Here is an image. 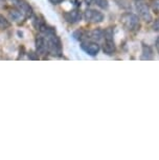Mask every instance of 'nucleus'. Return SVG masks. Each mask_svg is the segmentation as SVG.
<instances>
[{"mask_svg":"<svg viewBox=\"0 0 159 160\" xmlns=\"http://www.w3.org/2000/svg\"><path fill=\"white\" fill-rule=\"evenodd\" d=\"M90 37H91L93 40H101L102 38L104 37V32L101 31V29H94V31L91 32V34H90Z\"/></svg>","mask_w":159,"mask_h":160,"instance_id":"9b49d317","label":"nucleus"},{"mask_svg":"<svg viewBox=\"0 0 159 160\" xmlns=\"http://www.w3.org/2000/svg\"><path fill=\"white\" fill-rule=\"evenodd\" d=\"M155 46H156V49L159 52V37L157 38V40H156V43H155Z\"/></svg>","mask_w":159,"mask_h":160,"instance_id":"a211bd4d","label":"nucleus"},{"mask_svg":"<svg viewBox=\"0 0 159 160\" xmlns=\"http://www.w3.org/2000/svg\"><path fill=\"white\" fill-rule=\"evenodd\" d=\"M153 29L156 32H159V19L155 21V23L153 24Z\"/></svg>","mask_w":159,"mask_h":160,"instance_id":"4468645a","label":"nucleus"},{"mask_svg":"<svg viewBox=\"0 0 159 160\" xmlns=\"http://www.w3.org/2000/svg\"><path fill=\"white\" fill-rule=\"evenodd\" d=\"M47 36V45L48 51L53 56H61L62 53V44L60 39L57 37L56 34H50Z\"/></svg>","mask_w":159,"mask_h":160,"instance_id":"f257e3e1","label":"nucleus"},{"mask_svg":"<svg viewBox=\"0 0 159 160\" xmlns=\"http://www.w3.org/2000/svg\"><path fill=\"white\" fill-rule=\"evenodd\" d=\"M64 17H65L66 21H68L69 23H76L77 21L81 20L82 15H81V13L77 10H73V11L68 12V13H65Z\"/></svg>","mask_w":159,"mask_h":160,"instance_id":"6e6552de","label":"nucleus"},{"mask_svg":"<svg viewBox=\"0 0 159 160\" xmlns=\"http://www.w3.org/2000/svg\"><path fill=\"white\" fill-rule=\"evenodd\" d=\"M153 58V50L150 46H147V45H143L142 47V60H151Z\"/></svg>","mask_w":159,"mask_h":160,"instance_id":"9d476101","label":"nucleus"},{"mask_svg":"<svg viewBox=\"0 0 159 160\" xmlns=\"http://www.w3.org/2000/svg\"><path fill=\"white\" fill-rule=\"evenodd\" d=\"M28 58H29V59H32V60H38V59H39V57H38V55H37V56H34V52H29Z\"/></svg>","mask_w":159,"mask_h":160,"instance_id":"dca6fc26","label":"nucleus"},{"mask_svg":"<svg viewBox=\"0 0 159 160\" xmlns=\"http://www.w3.org/2000/svg\"><path fill=\"white\" fill-rule=\"evenodd\" d=\"M50 2H52V4H59V3H61V2H63L64 0H49Z\"/></svg>","mask_w":159,"mask_h":160,"instance_id":"f3484780","label":"nucleus"},{"mask_svg":"<svg viewBox=\"0 0 159 160\" xmlns=\"http://www.w3.org/2000/svg\"><path fill=\"white\" fill-rule=\"evenodd\" d=\"M153 8H154L155 11L159 12V0H155V1L153 2Z\"/></svg>","mask_w":159,"mask_h":160,"instance_id":"2eb2a0df","label":"nucleus"},{"mask_svg":"<svg viewBox=\"0 0 159 160\" xmlns=\"http://www.w3.org/2000/svg\"><path fill=\"white\" fill-rule=\"evenodd\" d=\"M85 19L89 22H102L104 20V15L98 11L95 10H87L85 12V15H84Z\"/></svg>","mask_w":159,"mask_h":160,"instance_id":"20e7f679","label":"nucleus"},{"mask_svg":"<svg viewBox=\"0 0 159 160\" xmlns=\"http://www.w3.org/2000/svg\"><path fill=\"white\" fill-rule=\"evenodd\" d=\"M36 49L38 55H45L46 51H48L47 40H45V38L42 36H37L36 38Z\"/></svg>","mask_w":159,"mask_h":160,"instance_id":"39448f33","label":"nucleus"},{"mask_svg":"<svg viewBox=\"0 0 159 160\" xmlns=\"http://www.w3.org/2000/svg\"><path fill=\"white\" fill-rule=\"evenodd\" d=\"M122 22L128 31H133L138 26V17L131 13L125 14L122 17Z\"/></svg>","mask_w":159,"mask_h":160,"instance_id":"f03ea898","label":"nucleus"},{"mask_svg":"<svg viewBox=\"0 0 159 160\" xmlns=\"http://www.w3.org/2000/svg\"><path fill=\"white\" fill-rule=\"evenodd\" d=\"M8 26H10V22H8V20L3 16H0V28L4 29V28H7Z\"/></svg>","mask_w":159,"mask_h":160,"instance_id":"f8f14e48","label":"nucleus"},{"mask_svg":"<svg viewBox=\"0 0 159 160\" xmlns=\"http://www.w3.org/2000/svg\"><path fill=\"white\" fill-rule=\"evenodd\" d=\"M103 50H104V52L108 56L114 55L116 47H115V44H114L113 39H106V40H105L104 44H103Z\"/></svg>","mask_w":159,"mask_h":160,"instance_id":"0eeeda50","label":"nucleus"},{"mask_svg":"<svg viewBox=\"0 0 159 160\" xmlns=\"http://www.w3.org/2000/svg\"><path fill=\"white\" fill-rule=\"evenodd\" d=\"M93 2L101 8H107L108 5H109L108 4V0H93Z\"/></svg>","mask_w":159,"mask_h":160,"instance_id":"ddd939ff","label":"nucleus"},{"mask_svg":"<svg viewBox=\"0 0 159 160\" xmlns=\"http://www.w3.org/2000/svg\"><path fill=\"white\" fill-rule=\"evenodd\" d=\"M10 16H11L12 19H13L14 21H17V22L22 21L26 17L25 14L23 13L22 11H20L19 8H14V10H11L10 11Z\"/></svg>","mask_w":159,"mask_h":160,"instance_id":"1a4fd4ad","label":"nucleus"},{"mask_svg":"<svg viewBox=\"0 0 159 160\" xmlns=\"http://www.w3.org/2000/svg\"><path fill=\"white\" fill-rule=\"evenodd\" d=\"M135 8H136L137 12H138L139 16L145 21H148L149 22V21L152 20V14L150 12V8L146 2L142 1V0H138L136 2V4H135Z\"/></svg>","mask_w":159,"mask_h":160,"instance_id":"7ed1b4c3","label":"nucleus"},{"mask_svg":"<svg viewBox=\"0 0 159 160\" xmlns=\"http://www.w3.org/2000/svg\"><path fill=\"white\" fill-rule=\"evenodd\" d=\"M82 48L90 56H97L100 51V45L95 42H90L88 44H82Z\"/></svg>","mask_w":159,"mask_h":160,"instance_id":"423d86ee","label":"nucleus"}]
</instances>
